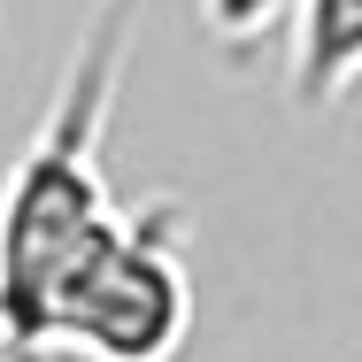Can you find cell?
<instances>
[{
  "label": "cell",
  "instance_id": "1",
  "mask_svg": "<svg viewBox=\"0 0 362 362\" xmlns=\"http://www.w3.org/2000/svg\"><path fill=\"white\" fill-rule=\"evenodd\" d=\"M132 23H139V0H100L85 16L70 70L0 185V332H8V347H31V324H39L54 270L116 216L100 139H108V116L124 93Z\"/></svg>",
  "mask_w": 362,
  "mask_h": 362
},
{
  "label": "cell",
  "instance_id": "4",
  "mask_svg": "<svg viewBox=\"0 0 362 362\" xmlns=\"http://www.w3.org/2000/svg\"><path fill=\"white\" fill-rule=\"evenodd\" d=\"M278 16H286V0H201V23L216 31L223 47H239V54H247Z\"/></svg>",
  "mask_w": 362,
  "mask_h": 362
},
{
  "label": "cell",
  "instance_id": "3",
  "mask_svg": "<svg viewBox=\"0 0 362 362\" xmlns=\"http://www.w3.org/2000/svg\"><path fill=\"white\" fill-rule=\"evenodd\" d=\"M293 108H339L362 85V0H286Z\"/></svg>",
  "mask_w": 362,
  "mask_h": 362
},
{
  "label": "cell",
  "instance_id": "5",
  "mask_svg": "<svg viewBox=\"0 0 362 362\" xmlns=\"http://www.w3.org/2000/svg\"><path fill=\"white\" fill-rule=\"evenodd\" d=\"M0 355H8V332H0Z\"/></svg>",
  "mask_w": 362,
  "mask_h": 362
},
{
  "label": "cell",
  "instance_id": "2",
  "mask_svg": "<svg viewBox=\"0 0 362 362\" xmlns=\"http://www.w3.org/2000/svg\"><path fill=\"white\" fill-rule=\"evenodd\" d=\"M193 339V270H185V209L146 201L116 209L39 300L31 355L77 362H177Z\"/></svg>",
  "mask_w": 362,
  "mask_h": 362
}]
</instances>
